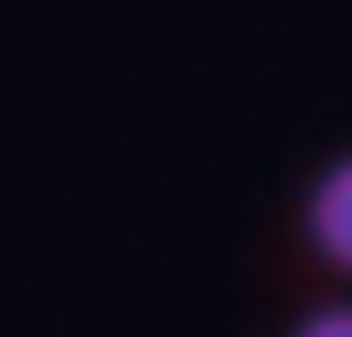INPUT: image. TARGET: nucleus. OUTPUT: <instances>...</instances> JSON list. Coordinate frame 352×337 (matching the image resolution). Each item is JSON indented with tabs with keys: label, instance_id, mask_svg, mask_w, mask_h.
<instances>
[{
	"label": "nucleus",
	"instance_id": "1",
	"mask_svg": "<svg viewBox=\"0 0 352 337\" xmlns=\"http://www.w3.org/2000/svg\"><path fill=\"white\" fill-rule=\"evenodd\" d=\"M305 241L329 257L336 273H352V153H336L305 193Z\"/></svg>",
	"mask_w": 352,
	"mask_h": 337
},
{
	"label": "nucleus",
	"instance_id": "2",
	"mask_svg": "<svg viewBox=\"0 0 352 337\" xmlns=\"http://www.w3.org/2000/svg\"><path fill=\"white\" fill-rule=\"evenodd\" d=\"M288 337H352V305H312Z\"/></svg>",
	"mask_w": 352,
	"mask_h": 337
}]
</instances>
